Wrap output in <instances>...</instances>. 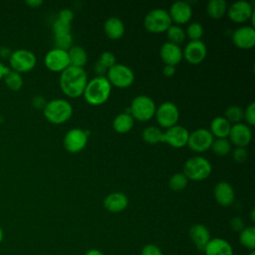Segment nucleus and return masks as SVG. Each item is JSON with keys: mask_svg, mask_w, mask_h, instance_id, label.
Instances as JSON below:
<instances>
[{"mask_svg": "<svg viewBox=\"0 0 255 255\" xmlns=\"http://www.w3.org/2000/svg\"><path fill=\"white\" fill-rule=\"evenodd\" d=\"M3 80H4V83H5L6 87L10 91H13V92L20 91L21 88L23 87V84H24L22 75L15 72V71H12L11 69L7 73V75L4 77Z\"/></svg>", "mask_w": 255, "mask_h": 255, "instance_id": "obj_29", "label": "nucleus"}, {"mask_svg": "<svg viewBox=\"0 0 255 255\" xmlns=\"http://www.w3.org/2000/svg\"><path fill=\"white\" fill-rule=\"evenodd\" d=\"M254 213H255V210H254V209H252V210H251V220H252V221H254V220H255Z\"/></svg>", "mask_w": 255, "mask_h": 255, "instance_id": "obj_53", "label": "nucleus"}, {"mask_svg": "<svg viewBox=\"0 0 255 255\" xmlns=\"http://www.w3.org/2000/svg\"><path fill=\"white\" fill-rule=\"evenodd\" d=\"M95 72L98 74V77H105V74H107L108 69L98 61L95 65Z\"/></svg>", "mask_w": 255, "mask_h": 255, "instance_id": "obj_46", "label": "nucleus"}, {"mask_svg": "<svg viewBox=\"0 0 255 255\" xmlns=\"http://www.w3.org/2000/svg\"><path fill=\"white\" fill-rule=\"evenodd\" d=\"M231 124L224 117H216L210 123V133L214 138H227Z\"/></svg>", "mask_w": 255, "mask_h": 255, "instance_id": "obj_25", "label": "nucleus"}, {"mask_svg": "<svg viewBox=\"0 0 255 255\" xmlns=\"http://www.w3.org/2000/svg\"><path fill=\"white\" fill-rule=\"evenodd\" d=\"M104 32L111 40H118L125 33V24L118 17H110L104 24Z\"/></svg>", "mask_w": 255, "mask_h": 255, "instance_id": "obj_24", "label": "nucleus"}, {"mask_svg": "<svg viewBox=\"0 0 255 255\" xmlns=\"http://www.w3.org/2000/svg\"><path fill=\"white\" fill-rule=\"evenodd\" d=\"M88 82V74L84 68L73 66H69L64 70L61 73L59 80L62 92L72 99H77L83 96Z\"/></svg>", "mask_w": 255, "mask_h": 255, "instance_id": "obj_1", "label": "nucleus"}, {"mask_svg": "<svg viewBox=\"0 0 255 255\" xmlns=\"http://www.w3.org/2000/svg\"><path fill=\"white\" fill-rule=\"evenodd\" d=\"M228 137L236 147H246L252 139V130L246 124H235L231 126Z\"/></svg>", "mask_w": 255, "mask_h": 255, "instance_id": "obj_15", "label": "nucleus"}, {"mask_svg": "<svg viewBox=\"0 0 255 255\" xmlns=\"http://www.w3.org/2000/svg\"><path fill=\"white\" fill-rule=\"evenodd\" d=\"M184 59L191 65H198L204 61L207 55L206 45L201 41H189L183 50Z\"/></svg>", "mask_w": 255, "mask_h": 255, "instance_id": "obj_17", "label": "nucleus"}, {"mask_svg": "<svg viewBox=\"0 0 255 255\" xmlns=\"http://www.w3.org/2000/svg\"><path fill=\"white\" fill-rule=\"evenodd\" d=\"M12 51L8 47H1L0 48V58L2 59H9Z\"/></svg>", "mask_w": 255, "mask_h": 255, "instance_id": "obj_48", "label": "nucleus"}, {"mask_svg": "<svg viewBox=\"0 0 255 255\" xmlns=\"http://www.w3.org/2000/svg\"><path fill=\"white\" fill-rule=\"evenodd\" d=\"M227 11V3L224 0H210L206 5V12L211 19H221Z\"/></svg>", "mask_w": 255, "mask_h": 255, "instance_id": "obj_28", "label": "nucleus"}, {"mask_svg": "<svg viewBox=\"0 0 255 255\" xmlns=\"http://www.w3.org/2000/svg\"><path fill=\"white\" fill-rule=\"evenodd\" d=\"M69 60L70 66L77 68H84L88 62V55L84 48L80 46H73L69 51Z\"/></svg>", "mask_w": 255, "mask_h": 255, "instance_id": "obj_27", "label": "nucleus"}, {"mask_svg": "<svg viewBox=\"0 0 255 255\" xmlns=\"http://www.w3.org/2000/svg\"><path fill=\"white\" fill-rule=\"evenodd\" d=\"M10 71V68L6 65H4L1 61H0V81L4 79V77L7 75V73Z\"/></svg>", "mask_w": 255, "mask_h": 255, "instance_id": "obj_50", "label": "nucleus"}, {"mask_svg": "<svg viewBox=\"0 0 255 255\" xmlns=\"http://www.w3.org/2000/svg\"><path fill=\"white\" fill-rule=\"evenodd\" d=\"M232 156L236 162L241 163L247 159L248 153H247V150L245 147H236L232 152Z\"/></svg>", "mask_w": 255, "mask_h": 255, "instance_id": "obj_41", "label": "nucleus"}, {"mask_svg": "<svg viewBox=\"0 0 255 255\" xmlns=\"http://www.w3.org/2000/svg\"><path fill=\"white\" fill-rule=\"evenodd\" d=\"M112 93V86L106 77H96L90 80L85 88L83 97L92 106L105 104Z\"/></svg>", "mask_w": 255, "mask_h": 255, "instance_id": "obj_2", "label": "nucleus"}, {"mask_svg": "<svg viewBox=\"0 0 255 255\" xmlns=\"http://www.w3.org/2000/svg\"><path fill=\"white\" fill-rule=\"evenodd\" d=\"M171 25L172 22L168 12L161 8H156L149 11L143 20L145 30L152 34L164 33Z\"/></svg>", "mask_w": 255, "mask_h": 255, "instance_id": "obj_6", "label": "nucleus"}, {"mask_svg": "<svg viewBox=\"0 0 255 255\" xmlns=\"http://www.w3.org/2000/svg\"><path fill=\"white\" fill-rule=\"evenodd\" d=\"M163 131L156 127H147L143 129L141 136L142 139L148 144H157L162 142Z\"/></svg>", "mask_w": 255, "mask_h": 255, "instance_id": "obj_30", "label": "nucleus"}, {"mask_svg": "<svg viewBox=\"0 0 255 255\" xmlns=\"http://www.w3.org/2000/svg\"><path fill=\"white\" fill-rule=\"evenodd\" d=\"M58 18L67 22H72L74 18V13L70 9H62L58 14Z\"/></svg>", "mask_w": 255, "mask_h": 255, "instance_id": "obj_44", "label": "nucleus"}, {"mask_svg": "<svg viewBox=\"0 0 255 255\" xmlns=\"http://www.w3.org/2000/svg\"><path fill=\"white\" fill-rule=\"evenodd\" d=\"M25 4L28 5L30 8H38L43 4L42 0H27L25 1Z\"/></svg>", "mask_w": 255, "mask_h": 255, "instance_id": "obj_49", "label": "nucleus"}, {"mask_svg": "<svg viewBox=\"0 0 255 255\" xmlns=\"http://www.w3.org/2000/svg\"><path fill=\"white\" fill-rule=\"evenodd\" d=\"M9 68L19 74L33 70L37 64V58L33 52L27 49H17L12 51L9 59Z\"/></svg>", "mask_w": 255, "mask_h": 255, "instance_id": "obj_7", "label": "nucleus"}, {"mask_svg": "<svg viewBox=\"0 0 255 255\" xmlns=\"http://www.w3.org/2000/svg\"><path fill=\"white\" fill-rule=\"evenodd\" d=\"M243 119L247 123V126L255 125V103H251L245 110H243Z\"/></svg>", "mask_w": 255, "mask_h": 255, "instance_id": "obj_40", "label": "nucleus"}, {"mask_svg": "<svg viewBox=\"0 0 255 255\" xmlns=\"http://www.w3.org/2000/svg\"><path fill=\"white\" fill-rule=\"evenodd\" d=\"M134 120L129 113H122L114 119L113 128L119 133H126L132 128Z\"/></svg>", "mask_w": 255, "mask_h": 255, "instance_id": "obj_26", "label": "nucleus"}, {"mask_svg": "<svg viewBox=\"0 0 255 255\" xmlns=\"http://www.w3.org/2000/svg\"><path fill=\"white\" fill-rule=\"evenodd\" d=\"M188 135L189 131L185 128L176 125L163 131L162 142H166L172 147L180 148L187 144Z\"/></svg>", "mask_w": 255, "mask_h": 255, "instance_id": "obj_14", "label": "nucleus"}, {"mask_svg": "<svg viewBox=\"0 0 255 255\" xmlns=\"http://www.w3.org/2000/svg\"><path fill=\"white\" fill-rule=\"evenodd\" d=\"M224 118L230 124H239L243 120V110L238 106H230L226 109Z\"/></svg>", "mask_w": 255, "mask_h": 255, "instance_id": "obj_35", "label": "nucleus"}, {"mask_svg": "<svg viewBox=\"0 0 255 255\" xmlns=\"http://www.w3.org/2000/svg\"><path fill=\"white\" fill-rule=\"evenodd\" d=\"M3 239H4V231L0 226V243L3 241Z\"/></svg>", "mask_w": 255, "mask_h": 255, "instance_id": "obj_52", "label": "nucleus"}, {"mask_svg": "<svg viewBox=\"0 0 255 255\" xmlns=\"http://www.w3.org/2000/svg\"><path fill=\"white\" fill-rule=\"evenodd\" d=\"M155 104L151 98L145 95L136 96L130 103L129 115L138 122H147L154 117Z\"/></svg>", "mask_w": 255, "mask_h": 255, "instance_id": "obj_5", "label": "nucleus"}, {"mask_svg": "<svg viewBox=\"0 0 255 255\" xmlns=\"http://www.w3.org/2000/svg\"><path fill=\"white\" fill-rule=\"evenodd\" d=\"M140 255H162V252L156 245L147 244L141 249Z\"/></svg>", "mask_w": 255, "mask_h": 255, "instance_id": "obj_42", "label": "nucleus"}, {"mask_svg": "<svg viewBox=\"0 0 255 255\" xmlns=\"http://www.w3.org/2000/svg\"><path fill=\"white\" fill-rule=\"evenodd\" d=\"M89 134L82 128H72L64 136L63 144L67 151L71 153H78L82 151L88 143Z\"/></svg>", "mask_w": 255, "mask_h": 255, "instance_id": "obj_10", "label": "nucleus"}, {"mask_svg": "<svg viewBox=\"0 0 255 255\" xmlns=\"http://www.w3.org/2000/svg\"><path fill=\"white\" fill-rule=\"evenodd\" d=\"M214 140L213 135L206 128H197L192 132H189L187 146L195 152H204L211 147Z\"/></svg>", "mask_w": 255, "mask_h": 255, "instance_id": "obj_11", "label": "nucleus"}, {"mask_svg": "<svg viewBox=\"0 0 255 255\" xmlns=\"http://www.w3.org/2000/svg\"><path fill=\"white\" fill-rule=\"evenodd\" d=\"M159 56L165 65L176 66L183 58V53L178 45L170 42H165L159 51Z\"/></svg>", "mask_w": 255, "mask_h": 255, "instance_id": "obj_19", "label": "nucleus"}, {"mask_svg": "<svg viewBox=\"0 0 255 255\" xmlns=\"http://www.w3.org/2000/svg\"><path fill=\"white\" fill-rule=\"evenodd\" d=\"M154 117L161 128H169L177 125L179 120V111L175 104L171 102H164L156 108Z\"/></svg>", "mask_w": 255, "mask_h": 255, "instance_id": "obj_9", "label": "nucleus"}, {"mask_svg": "<svg viewBox=\"0 0 255 255\" xmlns=\"http://www.w3.org/2000/svg\"><path fill=\"white\" fill-rule=\"evenodd\" d=\"M99 62L104 65L108 70L117 64L116 56L111 52H104L101 54Z\"/></svg>", "mask_w": 255, "mask_h": 255, "instance_id": "obj_39", "label": "nucleus"}, {"mask_svg": "<svg viewBox=\"0 0 255 255\" xmlns=\"http://www.w3.org/2000/svg\"><path fill=\"white\" fill-rule=\"evenodd\" d=\"M128 205V199L126 194L122 192H112L108 194L104 199L105 208L113 213L122 212Z\"/></svg>", "mask_w": 255, "mask_h": 255, "instance_id": "obj_21", "label": "nucleus"}, {"mask_svg": "<svg viewBox=\"0 0 255 255\" xmlns=\"http://www.w3.org/2000/svg\"><path fill=\"white\" fill-rule=\"evenodd\" d=\"M230 227L236 232H241L245 228V222L241 217L236 216L230 220Z\"/></svg>", "mask_w": 255, "mask_h": 255, "instance_id": "obj_43", "label": "nucleus"}, {"mask_svg": "<svg viewBox=\"0 0 255 255\" xmlns=\"http://www.w3.org/2000/svg\"><path fill=\"white\" fill-rule=\"evenodd\" d=\"M168 14L171 22L180 26L189 22L192 16V8L187 2L177 1L170 6Z\"/></svg>", "mask_w": 255, "mask_h": 255, "instance_id": "obj_18", "label": "nucleus"}, {"mask_svg": "<svg viewBox=\"0 0 255 255\" xmlns=\"http://www.w3.org/2000/svg\"><path fill=\"white\" fill-rule=\"evenodd\" d=\"M106 78L111 86L125 89L132 85L134 74L129 67L124 64H116L108 70Z\"/></svg>", "mask_w": 255, "mask_h": 255, "instance_id": "obj_8", "label": "nucleus"}, {"mask_svg": "<svg viewBox=\"0 0 255 255\" xmlns=\"http://www.w3.org/2000/svg\"><path fill=\"white\" fill-rule=\"evenodd\" d=\"M203 32H204V30H203L202 25L200 23L193 22L188 25V27L185 31V35L190 39V41H197V40L201 39Z\"/></svg>", "mask_w": 255, "mask_h": 255, "instance_id": "obj_36", "label": "nucleus"}, {"mask_svg": "<svg viewBox=\"0 0 255 255\" xmlns=\"http://www.w3.org/2000/svg\"><path fill=\"white\" fill-rule=\"evenodd\" d=\"M162 73L165 77H172L175 74V67L170 65H164L162 69Z\"/></svg>", "mask_w": 255, "mask_h": 255, "instance_id": "obj_47", "label": "nucleus"}, {"mask_svg": "<svg viewBox=\"0 0 255 255\" xmlns=\"http://www.w3.org/2000/svg\"><path fill=\"white\" fill-rule=\"evenodd\" d=\"M210 148L216 155L224 156L230 153L231 142L228 138H214Z\"/></svg>", "mask_w": 255, "mask_h": 255, "instance_id": "obj_33", "label": "nucleus"}, {"mask_svg": "<svg viewBox=\"0 0 255 255\" xmlns=\"http://www.w3.org/2000/svg\"><path fill=\"white\" fill-rule=\"evenodd\" d=\"M53 32L55 37L71 34V22L57 18L53 24Z\"/></svg>", "mask_w": 255, "mask_h": 255, "instance_id": "obj_37", "label": "nucleus"}, {"mask_svg": "<svg viewBox=\"0 0 255 255\" xmlns=\"http://www.w3.org/2000/svg\"><path fill=\"white\" fill-rule=\"evenodd\" d=\"M46 120L54 125H62L68 122L73 115L72 105L63 99H55L47 102L43 109Z\"/></svg>", "mask_w": 255, "mask_h": 255, "instance_id": "obj_3", "label": "nucleus"}, {"mask_svg": "<svg viewBox=\"0 0 255 255\" xmlns=\"http://www.w3.org/2000/svg\"><path fill=\"white\" fill-rule=\"evenodd\" d=\"M55 45L57 49L69 51L73 47V37L71 34L55 37Z\"/></svg>", "mask_w": 255, "mask_h": 255, "instance_id": "obj_38", "label": "nucleus"}, {"mask_svg": "<svg viewBox=\"0 0 255 255\" xmlns=\"http://www.w3.org/2000/svg\"><path fill=\"white\" fill-rule=\"evenodd\" d=\"M85 255H105V254L98 249H90L85 253Z\"/></svg>", "mask_w": 255, "mask_h": 255, "instance_id": "obj_51", "label": "nucleus"}, {"mask_svg": "<svg viewBox=\"0 0 255 255\" xmlns=\"http://www.w3.org/2000/svg\"><path fill=\"white\" fill-rule=\"evenodd\" d=\"M212 171L211 163L203 156L196 155L188 158L183 166V174L189 180L200 181L206 179Z\"/></svg>", "mask_w": 255, "mask_h": 255, "instance_id": "obj_4", "label": "nucleus"}, {"mask_svg": "<svg viewBox=\"0 0 255 255\" xmlns=\"http://www.w3.org/2000/svg\"><path fill=\"white\" fill-rule=\"evenodd\" d=\"M205 255H233V248L222 238L210 239L204 248Z\"/></svg>", "mask_w": 255, "mask_h": 255, "instance_id": "obj_23", "label": "nucleus"}, {"mask_svg": "<svg viewBox=\"0 0 255 255\" xmlns=\"http://www.w3.org/2000/svg\"><path fill=\"white\" fill-rule=\"evenodd\" d=\"M239 241L242 246L253 250L255 248V228L253 226L245 227L240 232Z\"/></svg>", "mask_w": 255, "mask_h": 255, "instance_id": "obj_31", "label": "nucleus"}, {"mask_svg": "<svg viewBox=\"0 0 255 255\" xmlns=\"http://www.w3.org/2000/svg\"><path fill=\"white\" fill-rule=\"evenodd\" d=\"M233 44L241 50H250L255 45V29L252 26H241L232 34Z\"/></svg>", "mask_w": 255, "mask_h": 255, "instance_id": "obj_16", "label": "nucleus"}, {"mask_svg": "<svg viewBox=\"0 0 255 255\" xmlns=\"http://www.w3.org/2000/svg\"><path fill=\"white\" fill-rule=\"evenodd\" d=\"M166 36L168 39L167 42H170L178 46L185 40L186 37L185 31L178 25H171L166 31Z\"/></svg>", "mask_w": 255, "mask_h": 255, "instance_id": "obj_32", "label": "nucleus"}, {"mask_svg": "<svg viewBox=\"0 0 255 255\" xmlns=\"http://www.w3.org/2000/svg\"><path fill=\"white\" fill-rule=\"evenodd\" d=\"M44 64L48 70L62 73L70 66L68 51L57 48L50 50L44 57Z\"/></svg>", "mask_w": 255, "mask_h": 255, "instance_id": "obj_12", "label": "nucleus"}, {"mask_svg": "<svg viewBox=\"0 0 255 255\" xmlns=\"http://www.w3.org/2000/svg\"><path fill=\"white\" fill-rule=\"evenodd\" d=\"M188 184L187 177L183 174V172H177L170 176L168 180V186L173 191H181Z\"/></svg>", "mask_w": 255, "mask_h": 255, "instance_id": "obj_34", "label": "nucleus"}, {"mask_svg": "<svg viewBox=\"0 0 255 255\" xmlns=\"http://www.w3.org/2000/svg\"><path fill=\"white\" fill-rule=\"evenodd\" d=\"M249 255H255V251H253V250H252V251L249 253Z\"/></svg>", "mask_w": 255, "mask_h": 255, "instance_id": "obj_54", "label": "nucleus"}, {"mask_svg": "<svg viewBox=\"0 0 255 255\" xmlns=\"http://www.w3.org/2000/svg\"><path fill=\"white\" fill-rule=\"evenodd\" d=\"M32 104H33V106H34L35 108H37V109H44V107L46 106L47 102L45 101V99H44L43 97L37 96V97H35V98L33 99Z\"/></svg>", "mask_w": 255, "mask_h": 255, "instance_id": "obj_45", "label": "nucleus"}, {"mask_svg": "<svg viewBox=\"0 0 255 255\" xmlns=\"http://www.w3.org/2000/svg\"><path fill=\"white\" fill-rule=\"evenodd\" d=\"M226 13L232 22L242 24L250 20L254 14V10L248 1L240 0L232 3L229 7H227Z\"/></svg>", "mask_w": 255, "mask_h": 255, "instance_id": "obj_13", "label": "nucleus"}, {"mask_svg": "<svg viewBox=\"0 0 255 255\" xmlns=\"http://www.w3.org/2000/svg\"><path fill=\"white\" fill-rule=\"evenodd\" d=\"M189 237L200 251H203L206 244L210 240V233L207 227L203 224H194L189 229Z\"/></svg>", "mask_w": 255, "mask_h": 255, "instance_id": "obj_22", "label": "nucleus"}, {"mask_svg": "<svg viewBox=\"0 0 255 255\" xmlns=\"http://www.w3.org/2000/svg\"><path fill=\"white\" fill-rule=\"evenodd\" d=\"M214 197L219 205L229 206L235 198L234 189L227 181H220L214 187Z\"/></svg>", "mask_w": 255, "mask_h": 255, "instance_id": "obj_20", "label": "nucleus"}]
</instances>
